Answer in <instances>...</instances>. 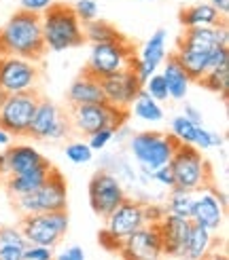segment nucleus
Returning a JSON list of instances; mask_svg holds the SVG:
<instances>
[{
  "instance_id": "1",
  "label": "nucleus",
  "mask_w": 229,
  "mask_h": 260,
  "mask_svg": "<svg viewBox=\"0 0 229 260\" xmlns=\"http://www.w3.org/2000/svg\"><path fill=\"white\" fill-rule=\"evenodd\" d=\"M47 53L41 30V15L17 11L0 28V55H15L30 61H41Z\"/></svg>"
},
{
  "instance_id": "2",
  "label": "nucleus",
  "mask_w": 229,
  "mask_h": 260,
  "mask_svg": "<svg viewBox=\"0 0 229 260\" xmlns=\"http://www.w3.org/2000/svg\"><path fill=\"white\" fill-rule=\"evenodd\" d=\"M41 30L47 51H53V53L76 49L85 43L83 23L74 15L72 7L64 3H53L43 13Z\"/></svg>"
},
{
  "instance_id": "3",
  "label": "nucleus",
  "mask_w": 229,
  "mask_h": 260,
  "mask_svg": "<svg viewBox=\"0 0 229 260\" xmlns=\"http://www.w3.org/2000/svg\"><path fill=\"white\" fill-rule=\"evenodd\" d=\"M15 212L23 216L32 214H49V212H64L68 207V184L55 167H51L47 180L30 194L13 197Z\"/></svg>"
},
{
  "instance_id": "4",
  "label": "nucleus",
  "mask_w": 229,
  "mask_h": 260,
  "mask_svg": "<svg viewBox=\"0 0 229 260\" xmlns=\"http://www.w3.org/2000/svg\"><path fill=\"white\" fill-rule=\"evenodd\" d=\"M127 148L134 157L138 172L153 174L161 165H168L174 150L178 148V142L170 134L161 132H138L127 138Z\"/></svg>"
},
{
  "instance_id": "5",
  "label": "nucleus",
  "mask_w": 229,
  "mask_h": 260,
  "mask_svg": "<svg viewBox=\"0 0 229 260\" xmlns=\"http://www.w3.org/2000/svg\"><path fill=\"white\" fill-rule=\"evenodd\" d=\"M170 170L174 174V186L189 192L204 190L212 184V172L206 157L195 146L178 144L170 159Z\"/></svg>"
},
{
  "instance_id": "6",
  "label": "nucleus",
  "mask_w": 229,
  "mask_h": 260,
  "mask_svg": "<svg viewBox=\"0 0 229 260\" xmlns=\"http://www.w3.org/2000/svg\"><path fill=\"white\" fill-rule=\"evenodd\" d=\"M130 119V108L112 106L108 102L102 104H85V106H72L68 121L72 132L81 136H92L98 129H119Z\"/></svg>"
},
{
  "instance_id": "7",
  "label": "nucleus",
  "mask_w": 229,
  "mask_h": 260,
  "mask_svg": "<svg viewBox=\"0 0 229 260\" xmlns=\"http://www.w3.org/2000/svg\"><path fill=\"white\" fill-rule=\"evenodd\" d=\"M134 57H136V49L127 38L114 41V43L92 45L87 66L83 68V72L94 76V79H104V76L117 74L125 68H130Z\"/></svg>"
},
{
  "instance_id": "8",
  "label": "nucleus",
  "mask_w": 229,
  "mask_h": 260,
  "mask_svg": "<svg viewBox=\"0 0 229 260\" xmlns=\"http://www.w3.org/2000/svg\"><path fill=\"white\" fill-rule=\"evenodd\" d=\"M19 229L28 243L55 248L68 231V212L64 210V212L23 216L19 222Z\"/></svg>"
},
{
  "instance_id": "9",
  "label": "nucleus",
  "mask_w": 229,
  "mask_h": 260,
  "mask_svg": "<svg viewBox=\"0 0 229 260\" xmlns=\"http://www.w3.org/2000/svg\"><path fill=\"white\" fill-rule=\"evenodd\" d=\"M38 100H41V93L36 89L7 95L3 108H0V129H5L11 138L25 136L38 106Z\"/></svg>"
},
{
  "instance_id": "10",
  "label": "nucleus",
  "mask_w": 229,
  "mask_h": 260,
  "mask_svg": "<svg viewBox=\"0 0 229 260\" xmlns=\"http://www.w3.org/2000/svg\"><path fill=\"white\" fill-rule=\"evenodd\" d=\"M72 132L68 116L62 112V108L55 102H51L47 98L38 100V106L34 110V116L30 121L28 134L34 140H51V142H60L64 138H68Z\"/></svg>"
},
{
  "instance_id": "11",
  "label": "nucleus",
  "mask_w": 229,
  "mask_h": 260,
  "mask_svg": "<svg viewBox=\"0 0 229 260\" xmlns=\"http://www.w3.org/2000/svg\"><path fill=\"white\" fill-rule=\"evenodd\" d=\"M87 194H89V205L100 218H106L123 199H127L125 186L110 170H98L92 176Z\"/></svg>"
},
{
  "instance_id": "12",
  "label": "nucleus",
  "mask_w": 229,
  "mask_h": 260,
  "mask_svg": "<svg viewBox=\"0 0 229 260\" xmlns=\"http://www.w3.org/2000/svg\"><path fill=\"white\" fill-rule=\"evenodd\" d=\"M38 74L41 72L36 61L15 55H0V91H5L7 95L36 89Z\"/></svg>"
},
{
  "instance_id": "13",
  "label": "nucleus",
  "mask_w": 229,
  "mask_h": 260,
  "mask_svg": "<svg viewBox=\"0 0 229 260\" xmlns=\"http://www.w3.org/2000/svg\"><path fill=\"white\" fill-rule=\"evenodd\" d=\"M225 207H227L225 192H221L214 184H210L193 194V210H191L189 220L210 233H216L223 226Z\"/></svg>"
},
{
  "instance_id": "14",
  "label": "nucleus",
  "mask_w": 229,
  "mask_h": 260,
  "mask_svg": "<svg viewBox=\"0 0 229 260\" xmlns=\"http://www.w3.org/2000/svg\"><path fill=\"white\" fill-rule=\"evenodd\" d=\"M121 260H159L163 256V245L159 235V224H145L121 241Z\"/></svg>"
},
{
  "instance_id": "15",
  "label": "nucleus",
  "mask_w": 229,
  "mask_h": 260,
  "mask_svg": "<svg viewBox=\"0 0 229 260\" xmlns=\"http://www.w3.org/2000/svg\"><path fill=\"white\" fill-rule=\"evenodd\" d=\"M165 43H168V30L159 28L151 34V38L145 43V47L140 49V53H136L130 68L136 72L138 81L142 85L161 68L163 59L168 57V45Z\"/></svg>"
},
{
  "instance_id": "16",
  "label": "nucleus",
  "mask_w": 229,
  "mask_h": 260,
  "mask_svg": "<svg viewBox=\"0 0 229 260\" xmlns=\"http://www.w3.org/2000/svg\"><path fill=\"white\" fill-rule=\"evenodd\" d=\"M100 87L102 93H104V100L119 108H130L136 95L142 91V83L138 81V76L132 68H125L117 74L100 79Z\"/></svg>"
},
{
  "instance_id": "17",
  "label": "nucleus",
  "mask_w": 229,
  "mask_h": 260,
  "mask_svg": "<svg viewBox=\"0 0 229 260\" xmlns=\"http://www.w3.org/2000/svg\"><path fill=\"white\" fill-rule=\"evenodd\" d=\"M104 231H108L112 237H117L123 241L125 237H130L134 231L140 226H145V214H142V203L136 199H123L114 210L104 218Z\"/></svg>"
},
{
  "instance_id": "18",
  "label": "nucleus",
  "mask_w": 229,
  "mask_h": 260,
  "mask_svg": "<svg viewBox=\"0 0 229 260\" xmlns=\"http://www.w3.org/2000/svg\"><path fill=\"white\" fill-rule=\"evenodd\" d=\"M214 47H229L227 21L212 25V28H185V34L178 38V47L183 51H197L208 53Z\"/></svg>"
},
{
  "instance_id": "19",
  "label": "nucleus",
  "mask_w": 229,
  "mask_h": 260,
  "mask_svg": "<svg viewBox=\"0 0 229 260\" xmlns=\"http://www.w3.org/2000/svg\"><path fill=\"white\" fill-rule=\"evenodd\" d=\"M159 224V235H161V245H163V254L172 256V258H183L185 252V243L189 237V231L193 226L189 218H178L165 214Z\"/></svg>"
},
{
  "instance_id": "20",
  "label": "nucleus",
  "mask_w": 229,
  "mask_h": 260,
  "mask_svg": "<svg viewBox=\"0 0 229 260\" xmlns=\"http://www.w3.org/2000/svg\"><path fill=\"white\" fill-rule=\"evenodd\" d=\"M7 159V176H17L32 172L36 167H41L47 163V159L30 144H15V146H7L5 152Z\"/></svg>"
},
{
  "instance_id": "21",
  "label": "nucleus",
  "mask_w": 229,
  "mask_h": 260,
  "mask_svg": "<svg viewBox=\"0 0 229 260\" xmlns=\"http://www.w3.org/2000/svg\"><path fill=\"white\" fill-rule=\"evenodd\" d=\"M66 100L72 106H85V104H102L106 102L104 93H102V87H100V79H94L89 76L87 72H81V76H76L72 81V85L68 87V93Z\"/></svg>"
},
{
  "instance_id": "22",
  "label": "nucleus",
  "mask_w": 229,
  "mask_h": 260,
  "mask_svg": "<svg viewBox=\"0 0 229 260\" xmlns=\"http://www.w3.org/2000/svg\"><path fill=\"white\" fill-rule=\"evenodd\" d=\"M161 66H163L161 68V76L165 81V87H168L170 100H176V102L185 100L187 93H189V87H191V79L187 76L185 68L181 66V61L176 59L174 53H168V57L163 59Z\"/></svg>"
},
{
  "instance_id": "23",
  "label": "nucleus",
  "mask_w": 229,
  "mask_h": 260,
  "mask_svg": "<svg viewBox=\"0 0 229 260\" xmlns=\"http://www.w3.org/2000/svg\"><path fill=\"white\" fill-rule=\"evenodd\" d=\"M51 167H53V165L47 161L45 165L36 167V170H32V172L17 174V176H5V188H7V192L11 194V199H13V197H21V194L34 192V190L47 180Z\"/></svg>"
},
{
  "instance_id": "24",
  "label": "nucleus",
  "mask_w": 229,
  "mask_h": 260,
  "mask_svg": "<svg viewBox=\"0 0 229 260\" xmlns=\"http://www.w3.org/2000/svg\"><path fill=\"white\" fill-rule=\"evenodd\" d=\"M178 19H181L183 28H212V25H219L225 21L219 15V11L208 3H195L191 7L181 9Z\"/></svg>"
},
{
  "instance_id": "25",
  "label": "nucleus",
  "mask_w": 229,
  "mask_h": 260,
  "mask_svg": "<svg viewBox=\"0 0 229 260\" xmlns=\"http://www.w3.org/2000/svg\"><path fill=\"white\" fill-rule=\"evenodd\" d=\"M212 245H214V233L193 224L185 243L183 260H204L212 252Z\"/></svg>"
},
{
  "instance_id": "26",
  "label": "nucleus",
  "mask_w": 229,
  "mask_h": 260,
  "mask_svg": "<svg viewBox=\"0 0 229 260\" xmlns=\"http://www.w3.org/2000/svg\"><path fill=\"white\" fill-rule=\"evenodd\" d=\"M28 248L19 226H0V260H23V250Z\"/></svg>"
},
{
  "instance_id": "27",
  "label": "nucleus",
  "mask_w": 229,
  "mask_h": 260,
  "mask_svg": "<svg viewBox=\"0 0 229 260\" xmlns=\"http://www.w3.org/2000/svg\"><path fill=\"white\" fill-rule=\"evenodd\" d=\"M83 36H85V43H92V45L114 43V41H123L125 38L110 21L100 19V17H96L94 21L83 23Z\"/></svg>"
},
{
  "instance_id": "28",
  "label": "nucleus",
  "mask_w": 229,
  "mask_h": 260,
  "mask_svg": "<svg viewBox=\"0 0 229 260\" xmlns=\"http://www.w3.org/2000/svg\"><path fill=\"white\" fill-rule=\"evenodd\" d=\"M130 114H134L136 119L145 121V123H159V121H163V108H161V104L153 100L145 89L140 91V93L136 95V100L132 102Z\"/></svg>"
},
{
  "instance_id": "29",
  "label": "nucleus",
  "mask_w": 229,
  "mask_h": 260,
  "mask_svg": "<svg viewBox=\"0 0 229 260\" xmlns=\"http://www.w3.org/2000/svg\"><path fill=\"white\" fill-rule=\"evenodd\" d=\"M193 194L195 192H189L183 188H172L168 190V199H165L163 207H165V214L170 216H178V218H191V210H193Z\"/></svg>"
},
{
  "instance_id": "30",
  "label": "nucleus",
  "mask_w": 229,
  "mask_h": 260,
  "mask_svg": "<svg viewBox=\"0 0 229 260\" xmlns=\"http://www.w3.org/2000/svg\"><path fill=\"white\" fill-rule=\"evenodd\" d=\"M199 83L208 91H214V93H219L221 98H227V91H229V66L206 72L199 79Z\"/></svg>"
},
{
  "instance_id": "31",
  "label": "nucleus",
  "mask_w": 229,
  "mask_h": 260,
  "mask_svg": "<svg viewBox=\"0 0 229 260\" xmlns=\"http://www.w3.org/2000/svg\"><path fill=\"white\" fill-rule=\"evenodd\" d=\"M195 132H197V125L191 123L187 116L178 114L170 121V134L174 136V140L178 144H189L193 146V140H195Z\"/></svg>"
},
{
  "instance_id": "32",
  "label": "nucleus",
  "mask_w": 229,
  "mask_h": 260,
  "mask_svg": "<svg viewBox=\"0 0 229 260\" xmlns=\"http://www.w3.org/2000/svg\"><path fill=\"white\" fill-rule=\"evenodd\" d=\"M66 159L76 163V165H85L94 159V150L89 148L87 142L83 140H76V142H70V144H66Z\"/></svg>"
},
{
  "instance_id": "33",
  "label": "nucleus",
  "mask_w": 229,
  "mask_h": 260,
  "mask_svg": "<svg viewBox=\"0 0 229 260\" xmlns=\"http://www.w3.org/2000/svg\"><path fill=\"white\" fill-rule=\"evenodd\" d=\"M193 146L197 150H210V148H221L223 146V136L216 134V132H210L206 127H197L195 132V140H193Z\"/></svg>"
},
{
  "instance_id": "34",
  "label": "nucleus",
  "mask_w": 229,
  "mask_h": 260,
  "mask_svg": "<svg viewBox=\"0 0 229 260\" xmlns=\"http://www.w3.org/2000/svg\"><path fill=\"white\" fill-rule=\"evenodd\" d=\"M142 89L147 91V93L155 100V102H165V100H170L168 95V87H165V81H163V76L161 72H155L151 76V79L142 85Z\"/></svg>"
},
{
  "instance_id": "35",
  "label": "nucleus",
  "mask_w": 229,
  "mask_h": 260,
  "mask_svg": "<svg viewBox=\"0 0 229 260\" xmlns=\"http://www.w3.org/2000/svg\"><path fill=\"white\" fill-rule=\"evenodd\" d=\"M72 11H74V15L79 17L81 23L94 21V19L98 17V13H100L96 0H76L74 7H72Z\"/></svg>"
},
{
  "instance_id": "36",
  "label": "nucleus",
  "mask_w": 229,
  "mask_h": 260,
  "mask_svg": "<svg viewBox=\"0 0 229 260\" xmlns=\"http://www.w3.org/2000/svg\"><path fill=\"white\" fill-rule=\"evenodd\" d=\"M112 136H114V129H110V127L98 129L92 136H87V144L94 152H102L112 142Z\"/></svg>"
},
{
  "instance_id": "37",
  "label": "nucleus",
  "mask_w": 229,
  "mask_h": 260,
  "mask_svg": "<svg viewBox=\"0 0 229 260\" xmlns=\"http://www.w3.org/2000/svg\"><path fill=\"white\" fill-rule=\"evenodd\" d=\"M55 252L49 245H34L28 243V248L23 250V260H53Z\"/></svg>"
},
{
  "instance_id": "38",
  "label": "nucleus",
  "mask_w": 229,
  "mask_h": 260,
  "mask_svg": "<svg viewBox=\"0 0 229 260\" xmlns=\"http://www.w3.org/2000/svg\"><path fill=\"white\" fill-rule=\"evenodd\" d=\"M142 214H145V222L147 224H157L165 216V207H163V203L149 201V203H142Z\"/></svg>"
},
{
  "instance_id": "39",
  "label": "nucleus",
  "mask_w": 229,
  "mask_h": 260,
  "mask_svg": "<svg viewBox=\"0 0 229 260\" xmlns=\"http://www.w3.org/2000/svg\"><path fill=\"white\" fill-rule=\"evenodd\" d=\"M151 178H153V182H157V184H159L165 192L174 188V174H172V170H170V165L157 167V170L151 174Z\"/></svg>"
},
{
  "instance_id": "40",
  "label": "nucleus",
  "mask_w": 229,
  "mask_h": 260,
  "mask_svg": "<svg viewBox=\"0 0 229 260\" xmlns=\"http://www.w3.org/2000/svg\"><path fill=\"white\" fill-rule=\"evenodd\" d=\"M51 5H53V0H19L21 11L34 13V15H43Z\"/></svg>"
},
{
  "instance_id": "41",
  "label": "nucleus",
  "mask_w": 229,
  "mask_h": 260,
  "mask_svg": "<svg viewBox=\"0 0 229 260\" xmlns=\"http://www.w3.org/2000/svg\"><path fill=\"white\" fill-rule=\"evenodd\" d=\"M98 241H100V245L104 250H108V252H119V248H121V241L117 239V237H112L108 231H104L102 229L100 231V235H98Z\"/></svg>"
},
{
  "instance_id": "42",
  "label": "nucleus",
  "mask_w": 229,
  "mask_h": 260,
  "mask_svg": "<svg viewBox=\"0 0 229 260\" xmlns=\"http://www.w3.org/2000/svg\"><path fill=\"white\" fill-rule=\"evenodd\" d=\"M53 260H87V258H85V252L81 245H70V248H66L64 252L55 254Z\"/></svg>"
},
{
  "instance_id": "43",
  "label": "nucleus",
  "mask_w": 229,
  "mask_h": 260,
  "mask_svg": "<svg viewBox=\"0 0 229 260\" xmlns=\"http://www.w3.org/2000/svg\"><path fill=\"white\" fill-rule=\"evenodd\" d=\"M183 116H187V119L193 123V125H197V127L204 125V114H202V110H197L193 106V104H185V114Z\"/></svg>"
},
{
  "instance_id": "44",
  "label": "nucleus",
  "mask_w": 229,
  "mask_h": 260,
  "mask_svg": "<svg viewBox=\"0 0 229 260\" xmlns=\"http://www.w3.org/2000/svg\"><path fill=\"white\" fill-rule=\"evenodd\" d=\"M208 5H212L216 11H219V15L225 19L227 17V13H229V0H210Z\"/></svg>"
},
{
  "instance_id": "45",
  "label": "nucleus",
  "mask_w": 229,
  "mask_h": 260,
  "mask_svg": "<svg viewBox=\"0 0 229 260\" xmlns=\"http://www.w3.org/2000/svg\"><path fill=\"white\" fill-rule=\"evenodd\" d=\"M0 146H11V136L5 129H0Z\"/></svg>"
},
{
  "instance_id": "46",
  "label": "nucleus",
  "mask_w": 229,
  "mask_h": 260,
  "mask_svg": "<svg viewBox=\"0 0 229 260\" xmlns=\"http://www.w3.org/2000/svg\"><path fill=\"white\" fill-rule=\"evenodd\" d=\"M7 176V159H5V152H0V178Z\"/></svg>"
},
{
  "instance_id": "47",
  "label": "nucleus",
  "mask_w": 229,
  "mask_h": 260,
  "mask_svg": "<svg viewBox=\"0 0 229 260\" xmlns=\"http://www.w3.org/2000/svg\"><path fill=\"white\" fill-rule=\"evenodd\" d=\"M204 260H229L227 254H219V252H210Z\"/></svg>"
},
{
  "instance_id": "48",
  "label": "nucleus",
  "mask_w": 229,
  "mask_h": 260,
  "mask_svg": "<svg viewBox=\"0 0 229 260\" xmlns=\"http://www.w3.org/2000/svg\"><path fill=\"white\" fill-rule=\"evenodd\" d=\"M5 100H7V93H5V91H0V108H3V104H5Z\"/></svg>"
},
{
  "instance_id": "49",
  "label": "nucleus",
  "mask_w": 229,
  "mask_h": 260,
  "mask_svg": "<svg viewBox=\"0 0 229 260\" xmlns=\"http://www.w3.org/2000/svg\"><path fill=\"white\" fill-rule=\"evenodd\" d=\"M147 3H151V0H147Z\"/></svg>"
},
{
  "instance_id": "50",
  "label": "nucleus",
  "mask_w": 229,
  "mask_h": 260,
  "mask_svg": "<svg viewBox=\"0 0 229 260\" xmlns=\"http://www.w3.org/2000/svg\"><path fill=\"white\" fill-rule=\"evenodd\" d=\"M0 180H3V178H0Z\"/></svg>"
}]
</instances>
